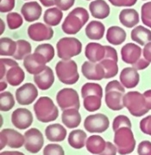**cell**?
I'll return each instance as SVG.
<instances>
[{
    "label": "cell",
    "mask_w": 151,
    "mask_h": 155,
    "mask_svg": "<svg viewBox=\"0 0 151 155\" xmlns=\"http://www.w3.org/2000/svg\"><path fill=\"white\" fill-rule=\"evenodd\" d=\"M89 20V13L83 7H77L70 11L62 22V28L67 35H76Z\"/></svg>",
    "instance_id": "cell-1"
},
{
    "label": "cell",
    "mask_w": 151,
    "mask_h": 155,
    "mask_svg": "<svg viewBox=\"0 0 151 155\" xmlns=\"http://www.w3.org/2000/svg\"><path fill=\"white\" fill-rule=\"evenodd\" d=\"M105 101L106 106L112 110L119 111L124 108L123 97L125 88L118 80H112L107 84L105 89Z\"/></svg>",
    "instance_id": "cell-2"
},
{
    "label": "cell",
    "mask_w": 151,
    "mask_h": 155,
    "mask_svg": "<svg viewBox=\"0 0 151 155\" xmlns=\"http://www.w3.org/2000/svg\"><path fill=\"white\" fill-rule=\"evenodd\" d=\"M34 112L37 120L47 123L55 121L59 116V110L54 101L49 97H41L34 104Z\"/></svg>",
    "instance_id": "cell-3"
},
{
    "label": "cell",
    "mask_w": 151,
    "mask_h": 155,
    "mask_svg": "<svg viewBox=\"0 0 151 155\" xmlns=\"http://www.w3.org/2000/svg\"><path fill=\"white\" fill-rule=\"evenodd\" d=\"M123 105L129 110L130 115L136 117L144 116L150 110L144 95L139 91H129L125 93L123 97Z\"/></svg>",
    "instance_id": "cell-4"
},
{
    "label": "cell",
    "mask_w": 151,
    "mask_h": 155,
    "mask_svg": "<svg viewBox=\"0 0 151 155\" xmlns=\"http://www.w3.org/2000/svg\"><path fill=\"white\" fill-rule=\"evenodd\" d=\"M55 72L58 79L64 84H74L79 78L77 63L73 60H62L57 62Z\"/></svg>",
    "instance_id": "cell-5"
},
{
    "label": "cell",
    "mask_w": 151,
    "mask_h": 155,
    "mask_svg": "<svg viewBox=\"0 0 151 155\" xmlns=\"http://www.w3.org/2000/svg\"><path fill=\"white\" fill-rule=\"evenodd\" d=\"M113 140L119 154H129L136 148V140L130 127H123L115 131Z\"/></svg>",
    "instance_id": "cell-6"
},
{
    "label": "cell",
    "mask_w": 151,
    "mask_h": 155,
    "mask_svg": "<svg viewBox=\"0 0 151 155\" xmlns=\"http://www.w3.org/2000/svg\"><path fill=\"white\" fill-rule=\"evenodd\" d=\"M57 55L62 60H71L73 57L80 54L82 43L75 37H63L56 43Z\"/></svg>",
    "instance_id": "cell-7"
},
{
    "label": "cell",
    "mask_w": 151,
    "mask_h": 155,
    "mask_svg": "<svg viewBox=\"0 0 151 155\" xmlns=\"http://www.w3.org/2000/svg\"><path fill=\"white\" fill-rule=\"evenodd\" d=\"M56 102L62 110L67 109L79 110L80 101L78 92L73 88H63L56 95Z\"/></svg>",
    "instance_id": "cell-8"
},
{
    "label": "cell",
    "mask_w": 151,
    "mask_h": 155,
    "mask_svg": "<svg viewBox=\"0 0 151 155\" xmlns=\"http://www.w3.org/2000/svg\"><path fill=\"white\" fill-rule=\"evenodd\" d=\"M110 121L105 114L97 113L86 116L84 121L85 129L91 134H101L109 128Z\"/></svg>",
    "instance_id": "cell-9"
},
{
    "label": "cell",
    "mask_w": 151,
    "mask_h": 155,
    "mask_svg": "<svg viewBox=\"0 0 151 155\" xmlns=\"http://www.w3.org/2000/svg\"><path fill=\"white\" fill-rule=\"evenodd\" d=\"M25 143L24 135L12 128H5L0 133V148L3 150L6 146L11 148H20Z\"/></svg>",
    "instance_id": "cell-10"
},
{
    "label": "cell",
    "mask_w": 151,
    "mask_h": 155,
    "mask_svg": "<svg viewBox=\"0 0 151 155\" xmlns=\"http://www.w3.org/2000/svg\"><path fill=\"white\" fill-rule=\"evenodd\" d=\"M25 143L24 147L30 153H37L42 150L44 145L43 134L38 128L32 127L24 133Z\"/></svg>",
    "instance_id": "cell-11"
},
{
    "label": "cell",
    "mask_w": 151,
    "mask_h": 155,
    "mask_svg": "<svg viewBox=\"0 0 151 155\" xmlns=\"http://www.w3.org/2000/svg\"><path fill=\"white\" fill-rule=\"evenodd\" d=\"M16 99L20 105H30L38 97V90L32 83H26L16 91Z\"/></svg>",
    "instance_id": "cell-12"
},
{
    "label": "cell",
    "mask_w": 151,
    "mask_h": 155,
    "mask_svg": "<svg viewBox=\"0 0 151 155\" xmlns=\"http://www.w3.org/2000/svg\"><path fill=\"white\" fill-rule=\"evenodd\" d=\"M28 35L34 41H49L54 36V30L42 22H35L28 28Z\"/></svg>",
    "instance_id": "cell-13"
},
{
    "label": "cell",
    "mask_w": 151,
    "mask_h": 155,
    "mask_svg": "<svg viewBox=\"0 0 151 155\" xmlns=\"http://www.w3.org/2000/svg\"><path fill=\"white\" fill-rule=\"evenodd\" d=\"M48 61L43 56L34 52L23 60V67L29 74H33L35 76L44 71L45 68L48 67L46 65Z\"/></svg>",
    "instance_id": "cell-14"
},
{
    "label": "cell",
    "mask_w": 151,
    "mask_h": 155,
    "mask_svg": "<svg viewBox=\"0 0 151 155\" xmlns=\"http://www.w3.org/2000/svg\"><path fill=\"white\" fill-rule=\"evenodd\" d=\"M33 121L32 112L26 108H18L11 114L12 124L20 130L29 128L32 125Z\"/></svg>",
    "instance_id": "cell-15"
},
{
    "label": "cell",
    "mask_w": 151,
    "mask_h": 155,
    "mask_svg": "<svg viewBox=\"0 0 151 155\" xmlns=\"http://www.w3.org/2000/svg\"><path fill=\"white\" fill-rule=\"evenodd\" d=\"M81 72L86 79L99 81L106 77L104 67L100 63H94L89 61H85L81 67Z\"/></svg>",
    "instance_id": "cell-16"
},
{
    "label": "cell",
    "mask_w": 151,
    "mask_h": 155,
    "mask_svg": "<svg viewBox=\"0 0 151 155\" xmlns=\"http://www.w3.org/2000/svg\"><path fill=\"white\" fill-rule=\"evenodd\" d=\"M121 56L124 63L133 66L143 57V49L136 43H127L121 48Z\"/></svg>",
    "instance_id": "cell-17"
},
{
    "label": "cell",
    "mask_w": 151,
    "mask_h": 155,
    "mask_svg": "<svg viewBox=\"0 0 151 155\" xmlns=\"http://www.w3.org/2000/svg\"><path fill=\"white\" fill-rule=\"evenodd\" d=\"M119 79L124 88L133 89L140 82V75L134 67H125L120 72Z\"/></svg>",
    "instance_id": "cell-18"
},
{
    "label": "cell",
    "mask_w": 151,
    "mask_h": 155,
    "mask_svg": "<svg viewBox=\"0 0 151 155\" xmlns=\"http://www.w3.org/2000/svg\"><path fill=\"white\" fill-rule=\"evenodd\" d=\"M42 13V8L35 1L27 2L21 8V14L26 22H33L39 19Z\"/></svg>",
    "instance_id": "cell-19"
},
{
    "label": "cell",
    "mask_w": 151,
    "mask_h": 155,
    "mask_svg": "<svg viewBox=\"0 0 151 155\" xmlns=\"http://www.w3.org/2000/svg\"><path fill=\"white\" fill-rule=\"evenodd\" d=\"M85 55L91 62L99 63L106 57V47L97 42H90L86 46Z\"/></svg>",
    "instance_id": "cell-20"
},
{
    "label": "cell",
    "mask_w": 151,
    "mask_h": 155,
    "mask_svg": "<svg viewBox=\"0 0 151 155\" xmlns=\"http://www.w3.org/2000/svg\"><path fill=\"white\" fill-rule=\"evenodd\" d=\"M35 84L42 91H47L55 83V74L49 67L45 68L43 72L34 76Z\"/></svg>",
    "instance_id": "cell-21"
},
{
    "label": "cell",
    "mask_w": 151,
    "mask_h": 155,
    "mask_svg": "<svg viewBox=\"0 0 151 155\" xmlns=\"http://www.w3.org/2000/svg\"><path fill=\"white\" fill-rule=\"evenodd\" d=\"M67 129L60 123L50 124L45 128V135L47 140L51 142H61L67 137Z\"/></svg>",
    "instance_id": "cell-22"
},
{
    "label": "cell",
    "mask_w": 151,
    "mask_h": 155,
    "mask_svg": "<svg viewBox=\"0 0 151 155\" xmlns=\"http://www.w3.org/2000/svg\"><path fill=\"white\" fill-rule=\"evenodd\" d=\"M92 16L97 19H106L109 17L111 8L105 0H93L89 5Z\"/></svg>",
    "instance_id": "cell-23"
},
{
    "label": "cell",
    "mask_w": 151,
    "mask_h": 155,
    "mask_svg": "<svg viewBox=\"0 0 151 155\" xmlns=\"http://www.w3.org/2000/svg\"><path fill=\"white\" fill-rule=\"evenodd\" d=\"M119 21L126 28H134L139 23L140 17L135 9H123L119 13Z\"/></svg>",
    "instance_id": "cell-24"
},
{
    "label": "cell",
    "mask_w": 151,
    "mask_h": 155,
    "mask_svg": "<svg viewBox=\"0 0 151 155\" xmlns=\"http://www.w3.org/2000/svg\"><path fill=\"white\" fill-rule=\"evenodd\" d=\"M62 121L67 128H76L81 123V115L76 109H67L62 112Z\"/></svg>",
    "instance_id": "cell-25"
},
{
    "label": "cell",
    "mask_w": 151,
    "mask_h": 155,
    "mask_svg": "<svg viewBox=\"0 0 151 155\" xmlns=\"http://www.w3.org/2000/svg\"><path fill=\"white\" fill-rule=\"evenodd\" d=\"M131 40L140 46H145L151 42V30L142 25L135 27L130 33Z\"/></svg>",
    "instance_id": "cell-26"
},
{
    "label": "cell",
    "mask_w": 151,
    "mask_h": 155,
    "mask_svg": "<svg viewBox=\"0 0 151 155\" xmlns=\"http://www.w3.org/2000/svg\"><path fill=\"white\" fill-rule=\"evenodd\" d=\"M106 142L107 141H106L100 135L94 134V135H91L87 138L86 147V150L92 154L99 155L106 149Z\"/></svg>",
    "instance_id": "cell-27"
},
{
    "label": "cell",
    "mask_w": 151,
    "mask_h": 155,
    "mask_svg": "<svg viewBox=\"0 0 151 155\" xmlns=\"http://www.w3.org/2000/svg\"><path fill=\"white\" fill-rule=\"evenodd\" d=\"M85 32L88 39L93 41H99L104 37L106 32V27L99 21H92L86 25Z\"/></svg>",
    "instance_id": "cell-28"
},
{
    "label": "cell",
    "mask_w": 151,
    "mask_h": 155,
    "mask_svg": "<svg viewBox=\"0 0 151 155\" xmlns=\"http://www.w3.org/2000/svg\"><path fill=\"white\" fill-rule=\"evenodd\" d=\"M126 32L119 26H112L107 29L106 40L112 45L118 46L123 43L126 40Z\"/></svg>",
    "instance_id": "cell-29"
},
{
    "label": "cell",
    "mask_w": 151,
    "mask_h": 155,
    "mask_svg": "<svg viewBox=\"0 0 151 155\" xmlns=\"http://www.w3.org/2000/svg\"><path fill=\"white\" fill-rule=\"evenodd\" d=\"M87 140V134L84 130L81 129H74L69 133L67 141L74 149H81L83 148Z\"/></svg>",
    "instance_id": "cell-30"
},
{
    "label": "cell",
    "mask_w": 151,
    "mask_h": 155,
    "mask_svg": "<svg viewBox=\"0 0 151 155\" xmlns=\"http://www.w3.org/2000/svg\"><path fill=\"white\" fill-rule=\"evenodd\" d=\"M25 78V73L19 65L11 67L5 75L6 82L11 86H17L23 82Z\"/></svg>",
    "instance_id": "cell-31"
},
{
    "label": "cell",
    "mask_w": 151,
    "mask_h": 155,
    "mask_svg": "<svg viewBox=\"0 0 151 155\" xmlns=\"http://www.w3.org/2000/svg\"><path fill=\"white\" fill-rule=\"evenodd\" d=\"M62 18H63V12L57 7H52L48 9L43 15L45 24L50 27L59 25L62 22Z\"/></svg>",
    "instance_id": "cell-32"
},
{
    "label": "cell",
    "mask_w": 151,
    "mask_h": 155,
    "mask_svg": "<svg viewBox=\"0 0 151 155\" xmlns=\"http://www.w3.org/2000/svg\"><path fill=\"white\" fill-rule=\"evenodd\" d=\"M17 41L9 37L0 39V55L5 57H13L17 51Z\"/></svg>",
    "instance_id": "cell-33"
},
{
    "label": "cell",
    "mask_w": 151,
    "mask_h": 155,
    "mask_svg": "<svg viewBox=\"0 0 151 155\" xmlns=\"http://www.w3.org/2000/svg\"><path fill=\"white\" fill-rule=\"evenodd\" d=\"M17 51L13 58L17 61H23L26 57L31 54L32 48L30 43L25 40H18L17 41Z\"/></svg>",
    "instance_id": "cell-34"
},
{
    "label": "cell",
    "mask_w": 151,
    "mask_h": 155,
    "mask_svg": "<svg viewBox=\"0 0 151 155\" xmlns=\"http://www.w3.org/2000/svg\"><path fill=\"white\" fill-rule=\"evenodd\" d=\"M103 88L98 83H86L81 88V97L85 98L88 96H98L103 97Z\"/></svg>",
    "instance_id": "cell-35"
},
{
    "label": "cell",
    "mask_w": 151,
    "mask_h": 155,
    "mask_svg": "<svg viewBox=\"0 0 151 155\" xmlns=\"http://www.w3.org/2000/svg\"><path fill=\"white\" fill-rule=\"evenodd\" d=\"M102 67H104V70L106 72L105 78H112L117 76L118 73V61H113L111 59H104L103 61L99 62Z\"/></svg>",
    "instance_id": "cell-36"
},
{
    "label": "cell",
    "mask_w": 151,
    "mask_h": 155,
    "mask_svg": "<svg viewBox=\"0 0 151 155\" xmlns=\"http://www.w3.org/2000/svg\"><path fill=\"white\" fill-rule=\"evenodd\" d=\"M102 105V97L98 96H88L83 98V106L88 112L99 110Z\"/></svg>",
    "instance_id": "cell-37"
},
{
    "label": "cell",
    "mask_w": 151,
    "mask_h": 155,
    "mask_svg": "<svg viewBox=\"0 0 151 155\" xmlns=\"http://www.w3.org/2000/svg\"><path fill=\"white\" fill-rule=\"evenodd\" d=\"M15 98L10 91H4L0 94V110L10 111L15 106Z\"/></svg>",
    "instance_id": "cell-38"
},
{
    "label": "cell",
    "mask_w": 151,
    "mask_h": 155,
    "mask_svg": "<svg viewBox=\"0 0 151 155\" xmlns=\"http://www.w3.org/2000/svg\"><path fill=\"white\" fill-rule=\"evenodd\" d=\"M35 53L40 54L42 56H43L45 60L49 62H50L55 54V51L54 47L49 43H43V44L38 45L35 49Z\"/></svg>",
    "instance_id": "cell-39"
},
{
    "label": "cell",
    "mask_w": 151,
    "mask_h": 155,
    "mask_svg": "<svg viewBox=\"0 0 151 155\" xmlns=\"http://www.w3.org/2000/svg\"><path fill=\"white\" fill-rule=\"evenodd\" d=\"M6 21L8 27L11 30H15L20 28L23 22L22 17L17 12H10L6 17Z\"/></svg>",
    "instance_id": "cell-40"
},
{
    "label": "cell",
    "mask_w": 151,
    "mask_h": 155,
    "mask_svg": "<svg viewBox=\"0 0 151 155\" xmlns=\"http://www.w3.org/2000/svg\"><path fill=\"white\" fill-rule=\"evenodd\" d=\"M131 126H132V124H131L129 118L124 115H119V116H116L112 122V129L114 132L123 127H128L131 128Z\"/></svg>",
    "instance_id": "cell-41"
},
{
    "label": "cell",
    "mask_w": 151,
    "mask_h": 155,
    "mask_svg": "<svg viewBox=\"0 0 151 155\" xmlns=\"http://www.w3.org/2000/svg\"><path fill=\"white\" fill-rule=\"evenodd\" d=\"M141 18L143 23L151 28V1L143 5L141 8Z\"/></svg>",
    "instance_id": "cell-42"
},
{
    "label": "cell",
    "mask_w": 151,
    "mask_h": 155,
    "mask_svg": "<svg viewBox=\"0 0 151 155\" xmlns=\"http://www.w3.org/2000/svg\"><path fill=\"white\" fill-rule=\"evenodd\" d=\"M0 67H1V74H0V78L3 79L4 78H5L6 72L7 71L11 68V67H14L18 65L17 62L12 59H9V58H1L0 60Z\"/></svg>",
    "instance_id": "cell-43"
},
{
    "label": "cell",
    "mask_w": 151,
    "mask_h": 155,
    "mask_svg": "<svg viewBox=\"0 0 151 155\" xmlns=\"http://www.w3.org/2000/svg\"><path fill=\"white\" fill-rule=\"evenodd\" d=\"M43 155H65V152L61 145L52 143L45 147Z\"/></svg>",
    "instance_id": "cell-44"
},
{
    "label": "cell",
    "mask_w": 151,
    "mask_h": 155,
    "mask_svg": "<svg viewBox=\"0 0 151 155\" xmlns=\"http://www.w3.org/2000/svg\"><path fill=\"white\" fill-rule=\"evenodd\" d=\"M138 155H151V141L143 140L137 147Z\"/></svg>",
    "instance_id": "cell-45"
},
{
    "label": "cell",
    "mask_w": 151,
    "mask_h": 155,
    "mask_svg": "<svg viewBox=\"0 0 151 155\" xmlns=\"http://www.w3.org/2000/svg\"><path fill=\"white\" fill-rule=\"evenodd\" d=\"M139 126L143 133L151 136V115L142 119Z\"/></svg>",
    "instance_id": "cell-46"
},
{
    "label": "cell",
    "mask_w": 151,
    "mask_h": 155,
    "mask_svg": "<svg viewBox=\"0 0 151 155\" xmlns=\"http://www.w3.org/2000/svg\"><path fill=\"white\" fill-rule=\"evenodd\" d=\"M16 5V0H0V11L2 13L11 12Z\"/></svg>",
    "instance_id": "cell-47"
},
{
    "label": "cell",
    "mask_w": 151,
    "mask_h": 155,
    "mask_svg": "<svg viewBox=\"0 0 151 155\" xmlns=\"http://www.w3.org/2000/svg\"><path fill=\"white\" fill-rule=\"evenodd\" d=\"M55 5L62 11H68L71 9L75 3V0H55Z\"/></svg>",
    "instance_id": "cell-48"
},
{
    "label": "cell",
    "mask_w": 151,
    "mask_h": 155,
    "mask_svg": "<svg viewBox=\"0 0 151 155\" xmlns=\"http://www.w3.org/2000/svg\"><path fill=\"white\" fill-rule=\"evenodd\" d=\"M109 2L116 7H131L136 4L137 0H109Z\"/></svg>",
    "instance_id": "cell-49"
},
{
    "label": "cell",
    "mask_w": 151,
    "mask_h": 155,
    "mask_svg": "<svg viewBox=\"0 0 151 155\" xmlns=\"http://www.w3.org/2000/svg\"><path fill=\"white\" fill-rule=\"evenodd\" d=\"M106 47V57L105 59H111L115 61H118V56L117 50L111 46H105Z\"/></svg>",
    "instance_id": "cell-50"
},
{
    "label": "cell",
    "mask_w": 151,
    "mask_h": 155,
    "mask_svg": "<svg viewBox=\"0 0 151 155\" xmlns=\"http://www.w3.org/2000/svg\"><path fill=\"white\" fill-rule=\"evenodd\" d=\"M117 153H118V148L115 144L110 141H107L106 149L99 155H117Z\"/></svg>",
    "instance_id": "cell-51"
},
{
    "label": "cell",
    "mask_w": 151,
    "mask_h": 155,
    "mask_svg": "<svg viewBox=\"0 0 151 155\" xmlns=\"http://www.w3.org/2000/svg\"><path fill=\"white\" fill-rule=\"evenodd\" d=\"M149 64H150V62H149V61L143 57L137 63H136L135 65H133L132 67H134L135 69H136L137 71L138 70H144V69H146L147 67L149 66Z\"/></svg>",
    "instance_id": "cell-52"
},
{
    "label": "cell",
    "mask_w": 151,
    "mask_h": 155,
    "mask_svg": "<svg viewBox=\"0 0 151 155\" xmlns=\"http://www.w3.org/2000/svg\"><path fill=\"white\" fill-rule=\"evenodd\" d=\"M143 56L145 60L151 63V42L144 46L143 49Z\"/></svg>",
    "instance_id": "cell-53"
},
{
    "label": "cell",
    "mask_w": 151,
    "mask_h": 155,
    "mask_svg": "<svg viewBox=\"0 0 151 155\" xmlns=\"http://www.w3.org/2000/svg\"><path fill=\"white\" fill-rule=\"evenodd\" d=\"M144 97H145L146 102H147V104H148V107L149 109L151 110V90H148L144 91Z\"/></svg>",
    "instance_id": "cell-54"
},
{
    "label": "cell",
    "mask_w": 151,
    "mask_h": 155,
    "mask_svg": "<svg viewBox=\"0 0 151 155\" xmlns=\"http://www.w3.org/2000/svg\"><path fill=\"white\" fill-rule=\"evenodd\" d=\"M40 3L45 7H51V6L55 5V0H40Z\"/></svg>",
    "instance_id": "cell-55"
},
{
    "label": "cell",
    "mask_w": 151,
    "mask_h": 155,
    "mask_svg": "<svg viewBox=\"0 0 151 155\" xmlns=\"http://www.w3.org/2000/svg\"><path fill=\"white\" fill-rule=\"evenodd\" d=\"M0 155H25L24 153H22L21 152L18 151H4L1 152Z\"/></svg>",
    "instance_id": "cell-56"
},
{
    "label": "cell",
    "mask_w": 151,
    "mask_h": 155,
    "mask_svg": "<svg viewBox=\"0 0 151 155\" xmlns=\"http://www.w3.org/2000/svg\"><path fill=\"white\" fill-rule=\"evenodd\" d=\"M7 86H8V83L2 80L1 83H0V91H1V92H4V91L7 88Z\"/></svg>",
    "instance_id": "cell-57"
},
{
    "label": "cell",
    "mask_w": 151,
    "mask_h": 155,
    "mask_svg": "<svg viewBox=\"0 0 151 155\" xmlns=\"http://www.w3.org/2000/svg\"><path fill=\"white\" fill-rule=\"evenodd\" d=\"M0 22H1V32H0V34L2 35V34L4 33L5 29V22H4V21L2 19L0 20Z\"/></svg>",
    "instance_id": "cell-58"
},
{
    "label": "cell",
    "mask_w": 151,
    "mask_h": 155,
    "mask_svg": "<svg viewBox=\"0 0 151 155\" xmlns=\"http://www.w3.org/2000/svg\"><path fill=\"white\" fill-rule=\"evenodd\" d=\"M86 1H91V0H86Z\"/></svg>",
    "instance_id": "cell-59"
},
{
    "label": "cell",
    "mask_w": 151,
    "mask_h": 155,
    "mask_svg": "<svg viewBox=\"0 0 151 155\" xmlns=\"http://www.w3.org/2000/svg\"><path fill=\"white\" fill-rule=\"evenodd\" d=\"M143 1H147V0H143Z\"/></svg>",
    "instance_id": "cell-60"
}]
</instances>
